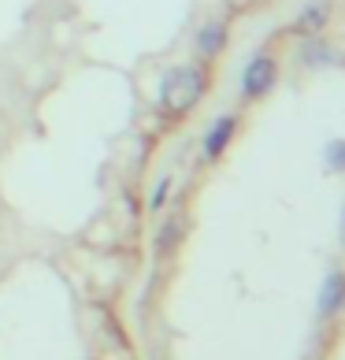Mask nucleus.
I'll return each mask as SVG.
<instances>
[{
	"label": "nucleus",
	"instance_id": "nucleus-1",
	"mask_svg": "<svg viewBox=\"0 0 345 360\" xmlns=\"http://www.w3.org/2000/svg\"><path fill=\"white\" fill-rule=\"evenodd\" d=\"M204 93H208V71L201 63H175L160 78V108L171 119H182L204 101Z\"/></svg>",
	"mask_w": 345,
	"mask_h": 360
},
{
	"label": "nucleus",
	"instance_id": "nucleus-10",
	"mask_svg": "<svg viewBox=\"0 0 345 360\" xmlns=\"http://www.w3.org/2000/svg\"><path fill=\"white\" fill-rule=\"evenodd\" d=\"M341 234H345V223H341Z\"/></svg>",
	"mask_w": 345,
	"mask_h": 360
},
{
	"label": "nucleus",
	"instance_id": "nucleus-9",
	"mask_svg": "<svg viewBox=\"0 0 345 360\" xmlns=\"http://www.w3.org/2000/svg\"><path fill=\"white\" fill-rule=\"evenodd\" d=\"M167 197H171V175H164L160 182L152 186V193H149V212H160L167 205Z\"/></svg>",
	"mask_w": 345,
	"mask_h": 360
},
{
	"label": "nucleus",
	"instance_id": "nucleus-3",
	"mask_svg": "<svg viewBox=\"0 0 345 360\" xmlns=\"http://www.w3.org/2000/svg\"><path fill=\"white\" fill-rule=\"evenodd\" d=\"M234 134H237V115H230V112L219 115L216 123L208 127V134H204V141H201V153H204L208 164H219V160L227 156Z\"/></svg>",
	"mask_w": 345,
	"mask_h": 360
},
{
	"label": "nucleus",
	"instance_id": "nucleus-6",
	"mask_svg": "<svg viewBox=\"0 0 345 360\" xmlns=\"http://www.w3.org/2000/svg\"><path fill=\"white\" fill-rule=\"evenodd\" d=\"M223 49H227V22L208 19L197 34V52H201V60H216Z\"/></svg>",
	"mask_w": 345,
	"mask_h": 360
},
{
	"label": "nucleus",
	"instance_id": "nucleus-5",
	"mask_svg": "<svg viewBox=\"0 0 345 360\" xmlns=\"http://www.w3.org/2000/svg\"><path fill=\"white\" fill-rule=\"evenodd\" d=\"M315 304H320V316H323V319L345 312V271H330V275L323 278Z\"/></svg>",
	"mask_w": 345,
	"mask_h": 360
},
{
	"label": "nucleus",
	"instance_id": "nucleus-7",
	"mask_svg": "<svg viewBox=\"0 0 345 360\" xmlns=\"http://www.w3.org/2000/svg\"><path fill=\"white\" fill-rule=\"evenodd\" d=\"M327 19H330V4H327V0H315V4H308V8L297 15V30L308 34V37H315V34L327 26Z\"/></svg>",
	"mask_w": 345,
	"mask_h": 360
},
{
	"label": "nucleus",
	"instance_id": "nucleus-8",
	"mask_svg": "<svg viewBox=\"0 0 345 360\" xmlns=\"http://www.w3.org/2000/svg\"><path fill=\"white\" fill-rule=\"evenodd\" d=\"M323 160H327V171H338V175H345V138L330 141L323 149Z\"/></svg>",
	"mask_w": 345,
	"mask_h": 360
},
{
	"label": "nucleus",
	"instance_id": "nucleus-4",
	"mask_svg": "<svg viewBox=\"0 0 345 360\" xmlns=\"http://www.w3.org/2000/svg\"><path fill=\"white\" fill-rule=\"evenodd\" d=\"M182 238H185V216H182V208H175L160 219V231H156V257H175Z\"/></svg>",
	"mask_w": 345,
	"mask_h": 360
},
{
	"label": "nucleus",
	"instance_id": "nucleus-2",
	"mask_svg": "<svg viewBox=\"0 0 345 360\" xmlns=\"http://www.w3.org/2000/svg\"><path fill=\"white\" fill-rule=\"evenodd\" d=\"M278 82V60L268 52H256L242 71V97L245 101H263Z\"/></svg>",
	"mask_w": 345,
	"mask_h": 360
}]
</instances>
